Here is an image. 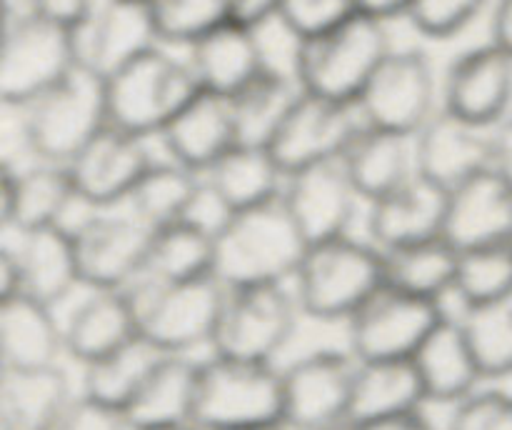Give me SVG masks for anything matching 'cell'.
<instances>
[{"label": "cell", "instance_id": "obj_1", "mask_svg": "<svg viewBox=\"0 0 512 430\" xmlns=\"http://www.w3.org/2000/svg\"><path fill=\"white\" fill-rule=\"evenodd\" d=\"M308 240L285 208L283 195L233 210L215 228V278L225 288L290 283Z\"/></svg>", "mask_w": 512, "mask_h": 430}, {"label": "cell", "instance_id": "obj_2", "mask_svg": "<svg viewBox=\"0 0 512 430\" xmlns=\"http://www.w3.org/2000/svg\"><path fill=\"white\" fill-rule=\"evenodd\" d=\"M383 283V250L350 233L308 243L290 280L303 315L325 323H345Z\"/></svg>", "mask_w": 512, "mask_h": 430}, {"label": "cell", "instance_id": "obj_3", "mask_svg": "<svg viewBox=\"0 0 512 430\" xmlns=\"http://www.w3.org/2000/svg\"><path fill=\"white\" fill-rule=\"evenodd\" d=\"M390 50L388 20L358 10L335 28L295 43L293 78L300 90L355 103Z\"/></svg>", "mask_w": 512, "mask_h": 430}, {"label": "cell", "instance_id": "obj_4", "mask_svg": "<svg viewBox=\"0 0 512 430\" xmlns=\"http://www.w3.org/2000/svg\"><path fill=\"white\" fill-rule=\"evenodd\" d=\"M193 423L203 430L283 423V370L223 353L200 360Z\"/></svg>", "mask_w": 512, "mask_h": 430}, {"label": "cell", "instance_id": "obj_5", "mask_svg": "<svg viewBox=\"0 0 512 430\" xmlns=\"http://www.w3.org/2000/svg\"><path fill=\"white\" fill-rule=\"evenodd\" d=\"M198 88L188 60L158 43L105 75L108 120L145 138H158Z\"/></svg>", "mask_w": 512, "mask_h": 430}, {"label": "cell", "instance_id": "obj_6", "mask_svg": "<svg viewBox=\"0 0 512 430\" xmlns=\"http://www.w3.org/2000/svg\"><path fill=\"white\" fill-rule=\"evenodd\" d=\"M105 123V78L83 60L60 83L20 108L23 140L33 158L55 163H70Z\"/></svg>", "mask_w": 512, "mask_h": 430}, {"label": "cell", "instance_id": "obj_7", "mask_svg": "<svg viewBox=\"0 0 512 430\" xmlns=\"http://www.w3.org/2000/svg\"><path fill=\"white\" fill-rule=\"evenodd\" d=\"M225 285L215 275L188 280L140 278L130 285L138 333L163 353H183L213 345Z\"/></svg>", "mask_w": 512, "mask_h": 430}, {"label": "cell", "instance_id": "obj_8", "mask_svg": "<svg viewBox=\"0 0 512 430\" xmlns=\"http://www.w3.org/2000/svg\"><path fill=\"white\" fill-rule=\"evenodd\" d=\"M80 63V33L35 10H8L0 48V100L25 108Z\"/></svg>", "mask_w": 512, "mask_h": 430}, {"label": "cell", "instance_id": "obj_9", "mask_svg": "<svg viewBox=\"0 0 512 430\" xmlns=\"http://www.w3.org/2000/svg\"><path fill=\"white\" fill-rule=\"evenodd\" d=\"M290 283H253L225 290L223 310L213 338V353L270 360L290 343L300 318Z\"/></svg>", "mask_w": 512, "mask_h": 430}, {"label": "cell", "instance_id": "obj_10", "mask_svg": "<svg viewBox=\"0 0 512 430\" xmlns=\"http://www.w3.org/2000/svg\"><path fill=\"white\" fill-rule=\"evenodd\" d=\"M365 125L415 135L440 108V80L420 48H393L355 100Z\"/></svg>", "mask_w": 512, "mask_h": 430}, {"label": "cell", "instance_id": "obj_11", "mask_svg": "<svg viewBox=\"0 0 512 430\" xmlns=\"http://www.w3.org/2000/svg\"><path fill=\"white\" fill-rule=\"evenodd\" d=\"M445 318L440 300L383 283L348 320V350L358 360L413 358L430 330Z\"/></svg>", "mask_w": 512, "mask_h": 430}, {"label": "cell", "instance_id": "obj_12", "mask_svg": "<svg viewBox=\"0 0 512 430\" xmlns=\"http://www.w3.org/2000/svg\"><path fill=\"white\" fill-rule=\"evenodd\" d=\"M358 358L350 350L318 348L283 368V423L313 430L350 423Z\"/></svg>", "mask_w": 512, "mask_h": 430}, {"label": "cell", "instance_id": "obj_13", "mask_svg": "<svg viewBox=\"0 0 512 430\" xmlns=\"http://www.w3.org/2000/svg\"><path fill=\"white\" fill-rule=\"evenodd\" d=\"M78 253L80 283L85 288H130L143 278L153 228L130 210H95L70 225Z\"/></svg>", "mask_w": 512, "mask_h": 430}, {"label": "cell", "instance_id": "obj_14", "mask_svg": "<svg viewBox=\"0 0 512 430\" xmlns=\"http://www.w3.org/2000/svg\"><path fill=\"white\" fill-rule=\"evenodd\" d=\"M148 140L145 135L120 128L108 120L70 158V163H65L80 203L88 205L90 210L128 203L138 180L155 160Z\"/></svg>", "mask_w": 512, "mask_h": 430}, {"label": "cell", "instance_id": "obj_15", "mask_svg": "<svg viewBox=\"0 0 512 430\" xmlns=\"http://www.w3.org/2000/svg\"><path fill=\"white\" fill-rule=\"evenodd\" d=\"M360 128L363 118L355 103L300 90L268 148L285 173H293L305 165L340 158Z\"/></svg>", "mask_w": 512, "mask_h": 430}, {"label": "cell", "instance_id": "obj_16", "mask_svg": "<svg viewBox=\"0 0 512 430\" xmlns=\"http://www.w3.org/2000/svg\"><path fill=\"white\" fill-rule=\"evenodd\" d=\"M280 195L308 243L350 233L358 205L365 203L340 158L288 173Z\"/></svg>", "mask_w": 512, "mask_h": 430}, {"label": "cell", "instance_id": "obj_17", "mask_svg": "<svg viewBox=\"0 0 512 430\" xmlns=\"http://www.w3.org/2000/svg\"><path fill=\"white\" fill-rule=\"evenodd\" d=\"M440 105L493 128L512 110V55L493 40L460 53L440 80Z\"/></svg>", "mask_w": 512, "mask_h": 430}, {"label": "cell", "instance_id": "obj_18", "mask_svg": "<svg viewBox=\"0 0 512 430\" xmlns=\"http://www.w3.org/2000/svg\"><path fill=\"white\" fill-rule=\"evenodd\" d=\"M80 203L65 163L35 158V163L0 170V220L15 233L45 225H65V215Z\"/></svg>", "mask_w": 512, "mask_h": 430}, {"label": "cell", "instance_id": "obj_19", "mask_svg": "<svg viewBox=\"0 0 512 430\" xmlns=\"http://www.w3.org/2000/svg\"><path fill=\"white\" fill-rule=\"evenodd\" d=\"M415 168L445 190L493 165L490 128L440 105L413 135Z\"/></svg>", "mask_w": 512, "mask_h": 430}, {"label": "cell", "instance_id": "obj_20", "mask_svg": "<svg viewBox=\"0 0 512 430\" xmlns=\"http://www.w3.org/2000/svg\"><path fill=\"white\" fill-rule=\"evenodd\" d=\"M448 190L425 175H410L390 193L368 203V238L380 250L398 248L415 240L445 235Z\"/></svg>", "mask_w": 512, "mask_h": 430}, {"label": "cell", "instance_id": "obj_21", "mask_svg": "<svg viewBox=\"0 0 512 430\" xmlns=\"http://www.w3.org/2000/svg\"><path fill=\"white\" fill-rule=\"evenodd\" d=\"M165 155L200 175L240 140L230 95L198 88V93L158 133Z\"/></svg>", "mask_w": 512, "mask_h": 430}, {"label": "cell", "instance_id": "obj_22", "mask_svg": "<svg viewBox=\"0 0 512 430\" xmlns=\"http://www.w3.org/2000/svg\"><path fill=\"white\" fill-rule=\"evenodd\" d=\"M445 238L460 250L512 240V183L493 165L448 190Z\"/></svg>", "mask_w": 512, "mask_h": 430}, {"label": "cell", "instance_id": "obj_23", "mask_svg": "<svg viewBox=\"0 0 512 430\" xmlns=\"http://www.w3.org/2000/svg\"><path fill=\"white\" fill-rule=\"evenodd\" d=\"M65 353L88 365L138 338L130 288H88L63 320Z\"/></svg>", "mask_w": 512, "mask_h": 430}, {"label": "cell", "instance_id": "obj_24", "mask_svg": "<svg viewBox=\"0 0 512 430\" xmlns=\"http://www.w3.org/2000/svg\"><path fill=\"white\" fill-rule=\"evenodd\" d=\"M185 50L200 88L223 95H235L268 65L258 28L238 20H225Z\"/></svg>", "mask_w": 512, "mask_h": 430}, {"label": "cell", "instance_id": "obj_25", "mask_svg": "<svg viewBox=\"0 0 512 430\" xmlns=\"http://www.w3.org/2000/svg\"><path fill=\"white\" fill-rule=\"evenodd\" d=\"M158 43L145 0H100L90 23L80 30V60L105 78Z\"/></svg>", "mask_w": 512, "mask_h": 430}, {"label": "cell", "instance_id": "obj_26", "mask_svg": "<svg viewBox=\"0 0 512 430\" xmlns=\"http://www.w3.org/2000/svg\"><path fill=\"white\" fill-rule=\"evenodd\" d=\"M65 353L63 320L55 318V305L15 293L0 298V360L3 368H45L58 365Z\"/></svg>", "mask_w": 512, "mask_h": 430}, {"label": "cell", "instance_id": "obj_27", "mask_svg": "<svg viewBox=\"0 0 512 430\" xmlns=\"http://www.w3.org/2000/svg\"><path fill=\"white\" fill-rule=\"evenodd\" d=\"M413 363L428 403L455 405L480 388L483 373L458 318L445 315L415 350Z\"/></svg>", "mask_w": 512, "mask_h": 430}, {"label": "cell", "instance_id": "obj_28", "mask_svg": "<svg viewBox=\"0 0 512 430\" xmlns=\"http://www.w3.org/2000/svg\"><path fill=\"white\" fill-rule=\"evenodd\" d=\"M13 250L20 265V293L58 305L83 285L70 225L23 230Z\"/></svg>", "mask_w": 512, "mask_h": 430}, {"label": "cell", "instance_id": "obj_29", "mask_svg": "<svg viewBox=\"0 0 512 430\" xmlns=\"http://www.w3.org/2000/svg\"><path fill=\"white\" fill-rule=\"evenodd\" d=\"M285 175L268 145L238 140L205 170L203 180L225 213H233L278 198Z\"/></svg>", "mask_w": 512, "mask_h": 430}, {"label": "cell", "instance_id": "obj_30", "mask_svg": "<svg viewBox=\"0 0 512 430\" xmlns=\"http://www.w3.org/2000/svg\"><path fill=\"white\" fill-rule=\"evenodd\" d=\"M355 190L365 203L398 188L418 173L413 135L365 125L340 155Z\"/></svg>", "mask_w": 512, "mask_h": 430}, {"label": "cell", "instance_id": "obj_31", "mask_svg": "<svg viewBox=\"0 0 512 430\" xmlns=\"http://www.w3.org/2000/svg\"><path fill=\"white\" fill-rule=\"evenodd\" d=\"M423 403L428 398L413 358L358 360L348 418L353 425L413 413Z\"/></svg>", "mask_w": 512, "mask_h": 430}, {"label": "cell", "instance_id": "obj_32", "mask_svg": "<svg viewBox=\"0 0 512 430\" xmlns=\"http://www.w3.org/2000/svg\"><path fill=\"white\" fill-rule=\"evenodd\" d=\"M200 360L183 353H163L130 405L125 408L130 428L165 423H193L195 385Z\"/></svg>", "mask_w": 512, "mask_h": 430}, {"label": "cell", "instance_id": "obj_33", "mask_svg": "<svg viewBox=\"0 0 512 430\" xmlns=\"http://www.w3.org/2000/svg\"><path fill=\"white\" fill-rule=\"evenodd\" d=\"M73 395L65 370L3 368L0 378V430H45Z\"/></svg>", "mask_w": 512, "mask_h": 430}, {"label": "cell", "instance_id": "obj_34", "mask_svg": "<svg viewBox=\"0 0 512 430\" xmlns=\"http://www.w3.org/2000/svg\"><path fill=\"white\" fill-rule=\"evenodd\" d=\"M385 283L413 295L440 300L453 293L458 278L460 248L445 235L415 240L383 250Z\"/></svg>", "mask_w": 512, "mask_h": 430}, {"label": "cell", "instance_id": "obj_35", "mask_svg": "<svg viewBox=\"0 0 512 430\" xmlns=\"http://www.w3.org/2000/svg\"><path fill=\"white\" fill-rule=\"evenodd\" d=\"M203 193V175L170 155L155 158L128 198V210L148 228L190 218Z\"/></svg>", "mask_w": 512, "mask_h": 430}, {"label": "cell", "instance_id": "obj_36", "mask_svg": "<svg viewBox=\"0 0 512 430\" xmlns=\"http://www.w3.org/2000/svg\"><path fill=\"white\" fill-rule=\"evenodd\" d=\"M215 230L193 218L153 228L143 278L188 280L215 275Z\"/></svg>", "mask_w": 512, "mask_h": 430}, {"label": "cell", "instance_id": "obj_37", "mask_svg": "<svg viewBox=\"0 0 512 430\" xmlns=\"http://www.w3.org/2000/svg\"><path fill=\"white\" fill-rule=\"evenodd\" d=\"M298 95V80L288 78L273 65H265L250 83H245L238 93L230 95L240 140L268 145Z\"/></svg>", "mask_w": 512, "mask_h": 430}, {"label": "cell", "instance_id": "obj_38", "mask_svg": "<svg viewBox=\"0 0 512 430\" xmlns=\"http://www.w3.org/2000/svg\"><path fill=\"white\" fill-rule=\"evenodd\" d=\"M160 355L163 350L138 335L113 353L83 365V393L125 413Z\"/></svg>", "mask_w": 512, "mask_h": 430}, {"label": "cell", "instance_id": "obj_39", "mask_svg": "<svg viewBox=\"0 0 512 430\" xmlns=\"http://www.w3.org/2000/svg\"><path fill=\"white\" fill-rule=\"evenodd\" d=\"M485 380L512 375V300L463 305L458 315Z\"/></svg>", "mask_w": 512, "mask_h": 430}, {"label": "cell", "instance_id": "obj_40", "mask_svg": "<svg viewBox=\"0 0 512 430\" xmlns=\"http://www.w3.org/2000/svg\"><path fill=\"white\" fill-rule=\"evenodd\" d=\"M453 295L460 305L512 300V240L460 250Z\"/></svg>", "mask_w": 512, "mask_h": 430}, {"label": "cell", "instance_id": "obj_41", "mask_svg": "<svg viewBox=\"0 0 512 430\" xmlns=\"http://www.w3.org/2000/svg\"><path fill=\"white\" fill-rule=\"evenodd\" d=\"M163 45H183L230 20V0H148Z\"/></svg>", "mask_w": 512, "mask_h": 430}, {"label": "cell", "instance_id": "obj_42", "mask_svg": "<svg viewBox=\"0 0 512 430\" xmlns=\"http://www.w3.org/2000/svg\"><path fill=\"white\" fill-rule=\"evenodd\" d=\"M488 5L490 0H413L405 18L425 38L448 40L473 25Z\"/></svg>", "mask_w": 512, "mask_h": 430}, {"label": "cell", "instance_id": "obj_43", "mask_svg": "<svg viewBox=\"0 0 512 430\" xmlns=\"http://www.w3.org/2000/svg\"><path fill=\"white\" fill-rule=\"evenodd\" d=\"M443 430H512V393L478 388L468 398L450 405Z\"/></svg>", "mask_w": 512, "mask_h": 430}, {"label": "cell", "instance_id": "obj_44", "mask_svg": "<svg viewBox=\"0 0 512 430\" xmlns=\"http://www.w3.org/2000/svg\"><path fill=\"white\" fill-rule=\"evenodd\" d=\"M353 13H358L355 0H280L275 20H280L298 43L335 28Z\"/></svg>", "mask_w": 512, "mask_h": 430}, {"label": "cell", "instance_id": "obj_45", "mask_svg": "<svg viewBox=\"0 0 512 430\" xmlns=\"http://www.w3.org/2000/svg\"><path fill=\"white\" fill-rule=\"evenodd\" d=\"M45 430H133L123 410L90 398L88 393H73L58 410Z\"/></svg>", "mask_w": 512, "mask_h": 430}, {"label": "cell", "instance_id": "obj_46", "mask_svg": "<svg viewBox=\"0 0 512 430\" xmlns=\"http://www.w3.org/2000/svg\"><path fill=\"white\" fill-rule=\"evenodd\" d=\"M98 3L100 0H33V5L25 10H35L43 18L55 20V23L80 33L90 23Z\"/></svg>", "mask_w": 512, "mask_h": 430}, {"label": "cell", "instance_id": "obj_47", "mask_svg": "<svg viewBox=\"0 0 512 430\" xmlns=\"http://www.w3.org/2000/svg\"><path fill=\"white\" fill-rule=\"evenodd\" d=\"M278 8L280 0H230V20L260 30L265 23L278 18Z\"/></svg>", "mask_w": 512, "mask_h": 430}, {"label": "cell", "instance_id": "obj_48", "mask_svg": "<svg viewBox=\"0 0 512 430\" xmlns=\"http://www.w3.org/2000/svg\"><path fill=\"white\" fill-rule=\"evenodd\" d=\"M490 150H493V168L512 183V110L490 128Z\"/></svg>", "mask_w": 512, "mask_h": 430}, {"label": "cell", "instance_id": "obj_49", "mask_svg": "<svg viewBox=\"0 0 512 430\" xmlns=\"http://www.w3.org/2000/svg\"><path fill=\"white\" fill-rule=\"evenodd\" d=\"M490 40L512 55V0H495L490 13Z\"/></svg>", "mask_w": 512, "mask_h": 430}, {"label": "cell", "instance_id": "obj_50", "mask_svg": "<svg viewBox=\"0 0 512 430\" xmlns=\"http://www.w3.org/2000/svg\"><path fill=\"white\" fill-rule=\"evenodd\" d=\"M355 430H438V428L425 418L423 410H413V413L393 415V418L355 425Z\"/></svg>", "mask_w": 512, "mask_h": 430}, {"label": "cell", "instance_id": "obj_51", "mask_svg": "<svg viewBox=\"0 0 512 430\" xmlns=\"http://www.w3.org/2000/svg\"><path fill=\"white\" fill-rule=\"evenodd\" d=\"M20 293V265L15 258V250L5 245L0 250V298Z\"/></svg>", "mask_w": 512, "mask_h": 430}, {"label": "cell", "instance_id": "obj_52", "mask_svg": "<svg viewBox=\"0 0 512 430\" xmlns=\"http://www.w3.org/2000/svg\"><path fill=\"white\" fill-rule=\"evenodd\" d=\"M355 5H358L360 13H368L380 20H393L400 15L405 18L413 0H355Z\"/></svg>", "mask_w": 512, "mask_h": 430}, {"label": "cell", "instance_id": "obj_53", "mask_svg": "<svg viewBox=\"0 0 512 430\" xmlns=\"http://www.w3.org/2000/svg\"><path fill=\"white\" fill-rule=\"evenodd\" d=\"M133 430H203L195 423H165V425H145V428H133Z\"/></svg>", "mask_w": 512, "mask_h": 430}, {"label": "cell", "instance_id": "obj_54", "mask_svg": "<svg viewBox=\"0 0 512 430\" xmlns=\"http://www.w3.org/2000/svg\"><path fill=\"white\" fill-rule=\"evenodd\" d=\"M33 5V0H5V8L8 10H25Z\"/></svg>", "mask_w": 512, "mask_h": 430}, {"label": "cell", "instance_id": "obj_55", "mask_svg": "<svg viewBox=\"0 0 512 430\" xmlns=\"http://www.w3.org/2000/svg\"><path fill=\"white\" fill-rule=\"evenodd\" d=\"M235 430H290L285 423H273V425H255V428H235Z\"/></svg>", "mask_w": 512, "mask_h": 430}, {"label": "cell", "instance_id": "obj_56", "mask_svg": "<svg viewBox=\"0 0 512 430\" xmlns=\"http://www.w3.org/2000/svg\"><path fill=\"white\" fill-rule=\"evenodd\" d=\"M313 430H355L353 423H338V425H328V428H313Z\"/></svg>", "mask_w": 512, "mask_h": 430}, {"label": "cell", "instance_id": "obj_57", "mask_svg": "<svg viewBox=\"0 0 512 430\" xmlns=\"http://www.w3.org/2000/svg\"><path fill=\"white\" fill-rule=\"evenodd\" d=\"M145 3H148V0H145Z\"/></svg>", "mask_w": 512, "mask_h": 430}]
</instances>
